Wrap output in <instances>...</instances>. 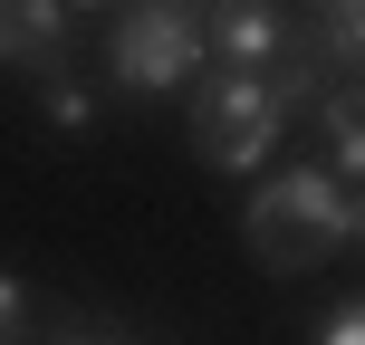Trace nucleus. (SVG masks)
I'll list each match as a JSON object with an SVG mask.
<instances>
[{
	"label": "nucleus",
	"instance_id": "nucleus-2",
	"mask_svg": "<svg viewBox=\"0 0 365 345\" xmlns=\"http://www.w3.org/2000/svg\"><path fill=\"white\" fill-rule=\"evenodd\" d=\"M202 58H212L202 0H125V19H115V38H106V87L173 96V87L202 77Z\"/></svg>",
	"mask_w": 365,
	"mask_h": 345
},
{
	"label": "nucleus",
	"instance_id": "nucleus-11",
	"mask_svg": "<svg viewBox=\"0 0 365 345\" xmlns=\"http://www.w3.org/2000/svg\"><path fill=\"white\" fill-rule=\"evenodd\" d=\"M48 345H106V336H96V327H58Z\"/></svg>",
	"mask_w": 365,
	"mask_h": 345
},
{
	"label": "nucleus",
	"instance_id": "nucleus-3",
	"mask_svg": "<svg viewBox=\"0 0 365 345\" xmlns=\"http://www.w3.org/2000/svg\"><path fill=\"white\" fill-rule=\"evenodd\" d=\"M279 134H289V106L269 96V77H240V68L192 77V154L212 173H259Z\"/></svg>",
	"mask_w": 365,
	"mask_h": 345
},
{
	"label": "nucleus",
	"instance_id": "nucleus-1",
	"mask_svg": "<svg viewBox=\"0 0 365 345\" xmlns=\"http://www.w3.org/2000/svg\"><path fill=\"white\" fill-rule=\"evenodd\" d=\"M346 221H356L346 182H336L327 164H289V173H269V182L250 192V211H240V250H250L269 278H308L317 259H336Z\"/></svg>",
	"mask_w": 365,
	"mask_h": 345
},
{
	"label": "nucleus",
	"instance_id": "nucleus-7",
	"mask_svg": "<svg viewBox=\"0 0 365 345\" xmlns=\"http://www.w3.org/2000/svg\"><path fill=\"white\" fill-rule=\"evenodd\" d=\"M308 48L365 77V10H327V19H317V29H308Z\"/></svg>",
	"mask_w": 365,
	"mask_h": 345
},
{
	"label": "nucleus",
	"instance_id": "nucleus-12",
	"mask_svg": "<svg viewBox=\"0 0 365 345\" xmlns=\"http://www.w3.org/2000/svg\"><path fill=\"white\" fill-rule=\"evenodd\" d=\"M346 240H356V250H365V192H356V221H346Z\"/></svg>",
	"mask_w": 365,
	"mask_h": 345
},
{
	"label": "nucleus",
	"instance_id": "nucleus-8",
	"mask_svg": "<svg viewBox=\"0 0 365 345\" xmlns=\"http://www.w3.org/2000/svg\"><path fill=\"white\" fill-rule=\"evenodd\" d=\"M48 125H58V134H87V125H96V87H77V77H48Z\"/></svg>",
	"mask_w": 365,
	"mask_h": 345
},
{
	"label": "nucleus",
	"instance_id": "nucleus-9",
	"mask_svg": "<svg viewBox=\"0 0 365 345\" xmlns=\"http://www.w3.org/2000/svg\"><path fill=\"white\" fill-rule=\"evenodd\" d=\"M19 336H29V278L0 269V345H19Z\"/></svg>",
	"mask_w": 365,
	"mask_h": 345
},
{
	"label": "nucleus",
	"instance_id": "nucleus-14",
	"mask_svg": "<svg viewBox=\"0 0 365 345\" xmlns=\"http://www.w3.org/2000/svg\"><path fill=\"white\" fill-rule=\"evenodd\" d=\"M327 10H365V0H327Z\"/></svg>",
	"mask_w": 365,
	"mask_h": 345
},
{
	"label": "nucleus",
	"instance_id": "nucleus-5",
	"mask_svg": "<svg viewBox=\"0 0 365 345\" xmlns=\"http://www.w3.org/2000/svg\"><path fill=\"white\" fill-rule=\"evenodd\" d=\"M202 38H212V58L240 68V77H269L279 58H289V19H279V0H202Z\"/></svg>",
	"mask_w": 365,
	"mask_h": 345
},
{
	"label": "nucleus",
	"instance_id": "nucleus-13",
	"mask_svg": "<svg viewBox=\"0 0 365 345\" xmlns=\"http://www.w3.org/2000/svg\"><path fill=\"white\" fill-rule=\"evenodd\" d=\"M68 10H106V0H68Z\"/></svg>",
	"mask_w": 365,
	"mask_h": 345
},
{
	"label": "nucleus",
	"instance_id": "nucleus-6",
	"mask_svg": "<svg viewBox=\"0 0 365 345\" xmlns=\"http://www.w3.org/2000/svg\"><path fill=\"white\" fill-rule=\"evenodd\" d=\"M317 134H327V173L336 182H365V77L317 96Z\"/></svg>",
	"mask_w": 365,
	"mask_h": 345
},
{
	"label": "nucleus",
	"instance_id": "nucleus-4",
	"mask_svg": "<svg viewBox=\"0 0 365 345\" xmlns=\"http://www.w3.org/2000/svg\"><path fill=\"white\" fill-rule=\"evenodd\" d=\"M68 58H77V10L68 0H0V68H19V77H68Z\"/></svg>",
	"mask_w": 365,
	"mask_h": 345
},
{
	"label": "nucleus",
	"instance_id": "nucleus-10",
	"mask_svg": "<svg viewBox=\"0 0 365 345\" xmlns=\"http://www.w3.org/2000/svg\"><path fill=\"white\" fill-rule=\"evenodd\" d=\"M317 345H365V297H356V307H336L327 327H317Z\"/></svg>",
	"mask_w": 365,
	"mask_h": 345
}]
</instances>
